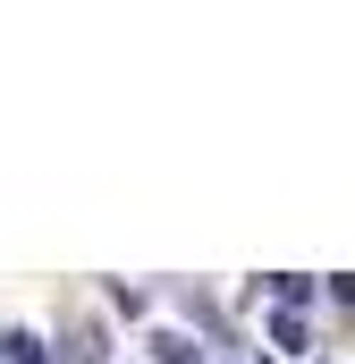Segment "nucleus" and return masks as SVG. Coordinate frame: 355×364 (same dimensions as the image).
I'll use <instances>...</instances> for the list:
<instances>
[{"instance_id": "obj_1", "label": "nucleus", "mask_w": 355, "mask_h": 364, "mask_svg": "<svg viewBox=\"0 0 355 364\" xmlns=\"http://www.w3.org/2000/svg\"><path fill=\"white\" fill-rule=\"evenodd\" d=\"M60 364H110V331L102 322H68L60 331Z\"/></svg>"}, {"instance_id": "obj_2", "label": "nucleus", "mask_w": 355, "mask_h": 364, "mask_svg": "<svg viewBox=\"0 0 355 364\" xmlns=\"http://www.w3.org/2000/svg\"><path fill=\"white\" fill-rule=\"evenodd\" d=\"M144 356H153V364H212L203 348H195V331H153V339H144Z\"/></svg>"}, {"instance_id": "obj_3", "label": "nucleus", "mask_w": 355, "mask_h": 364, "mask_svg": "<svg viewBox=\"0 0 355 364\" xmlns=\"http://www.w3.org/2000/svg\"><path fill=\"white\" fill-rule=\"evenodd\" d=\"M263 339H271V348H279V356H305V348H313V339H305V314H279V305H271Z\"/></svg>"}, {"instance_id": "obj_4", "label": "nucleus", "mask_w": 355, "mask_h": 364, "mask_svg": "<svg viewBox=\"0 0 355 364\" xmlns=\"http://www.w3.org/2000/svg\"><path fill=\"white\" fill-rule=\"evenodd\" d=\"M0 356H9V364H60V356H43L34 331H0Z\"/></svg>"}, {"instance_id": "obj_5", "label": "nucleus", "mask_w": 355, "mask_h": 364, "mask_svg": "<svg viewBox=\"0 0 355 364\" xmlns=\"http://www.w3.org/2000/svg\"><path fill=\"white\" fill-rule=\"evenodd\" d=\"M271 296H279V314H305V305H313V279L279 272V279H271Z\"/></svg>"}, {"instance_id": "obj_6", "label": "nucleus", "mask_w": 355, "mask_h": 364, "mask_svg": "<svg viewBox=\"0 0 355 364\" xmlns=\"http://www.w3.org/2000/svg\"><path fill=\"white\" fill-rule=\"evenodd\" d=\"M330 296H339V305H355V272H339V279H330Z\"/></svg>"}]
</instances>
